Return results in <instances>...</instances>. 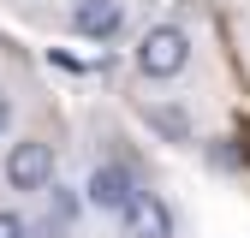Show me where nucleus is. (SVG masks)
Returning <instances> with one entry per match:
<instances>
[{
	"instance_id": "nucleus-4",
	"label": "nucleus",
	"mask_w": 250,
	"mask_h": 238,
	"mask_svg": "<svg viewBox=\"0 0 250 238\" xmlns=\"http://www.w3.org/2000/svg\"><path fill=\"white\" fill-rule=\"evenodd\" d=\"M72 30L83 42H113L125 30V0H78L72 6Z\"/></svg>"
},
{
	"instance_id": "nucleus-8",
	"label": "nucleus",
	"mask_w": 250,
	"mask_h": 238,
	"mask_svg": "<svg viewBox=\"0 0 250 238\" xmlns=\"http://www.w3.org/2000/svg\"><path fill=\"white\" fill-rule=\"evenodd\" d=\"M0 238H30V220L18 208H0Z\"/></svg>"
},
{
	"instance_id": "nucleus-9",
	"label": "nucleus",
	"mask_w": 250,
	"mask_h": 238,
	"mask_svg": "<svg viewBox=\"0 0 250 238\" xmlns=\"http://www.w3.org/2000/svg\"><path fill=\"white\" fill-rule=\"evenodd\" d=\"M6 125H12V101H6V89H0V137H6Z\"/></svg>"
},
{
	"instance_id": "nucleus-1",
	"label": "nucleus",
	"mask_w": 250,
	"mask_h": 238,
	"mask_svg": "<svg viewBox=\"0 0 250 238\" xmlns=\"http://www.w3.org/2000/svg\"><path fill=\"white\" fill-rule=\"evenodd\" d=\"M131 66H137L143 78H179L185 66H191V36H185L179 24H155V30L137 36Z\"/></svg>"
},
{
	"instance_id": "nucleus-7",
	"label": "nucleus",
	"mask_w": 250,
	"mask_h": 238,
	"mask_svg": "<svg viewBox=\"0 0 250 238\" xmlns=\"http://www.w3.org/2000/svg\"><path fill=\"white\" fill-rule=\"evenodd\" d=\"M72 220H78V202H72V191H54V208L30 226V238H72Z\"/></svg>"
},
{
	"instance_id": "nucleus-6",
	"label": "nucleus",
	"mask_w": 250,
	"mask_h": 238,
	"mask_svg": "<svg viewBox=\"0 0 250 238\" xmlns=\"http://www.w3.org/2000/svg\"><path fill=\"white\" fill-rule=\"evenodd\" d=\"M143 125L161 131L167 143H191V119H185L173 101H143Z\"/></svg>"
},
{
	"instance_id": "nucleus-5",
	"label": "nucleus",
	"mask_w": 250,
	"mask_h": 238,
	"mask_svg": "<svg viewBox=\"0 0 250 238\" xmlns=\"http://www.w3.org/2000/svg\"><path fill=\"white\" fill-rule=\"evenodd\" d=\"M119 226H125V238H173V208L155 191H137L131 208L119 215Z\"/></svg>"
},
{
	"instance_id": "nucleus-3",
	"label": "nucleus",
	"mask_w": 250,
	"mask_h": 238,
	"mask_svg": "<svg viewBox=\"0 0 250 238\" xmlns=\"http://www.w3.org/2000/svg\"><path fill=\"white\" fill-rule=\"evenodd\" d=\"M83 197H89V208H102V215H125V208H131V197H137V185H131V173H125V167L102 161L96 173H89Z\"/></svg>"
},
{
	"instance_id": "nucleus-10",
	"label": "nucleus",
	"mask_w": 250,
	"mask_h": 238,
	"mask_svg": "<svg viewBox=\"0 0 250 238\" xmlns=\"http://www.w3.org/2000/svg\"><path fill=\"white\" fill-rule=\"evenodd\" d=\"M244 161H250V131H244Z\"/></svg>"
},
{
	"instance_id": "nucleus-2",
	"label": "nucleus",
	"mask_w": 250,
	"mask_h": 238,
	"mask_svg": "<svg viewBox=\"0 0 250 238\" xmlns=\"http://www.w3.org/2000/svg\"><path fill=\"white\" fill-rule=\"evenodd\" d=\"M6 185H12V191H48V185H54V143L18 137V143L6 149Z\"/></svg>"
}]
</instances>
